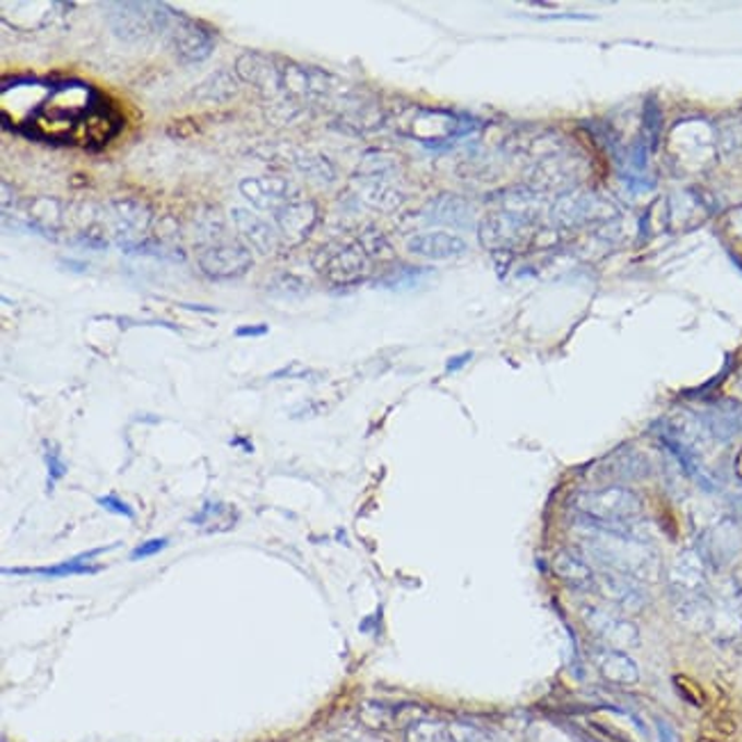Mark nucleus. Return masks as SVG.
<instances>
[{
    "label": "nucleus",
    "mask_w": 742,
    "mask_h": 742,
    "mask_svg": "<svg viewBox=\"0 0 742 742\" xmlns=\"http://www.w3.org/2000/svg\"><path fill=\"white\" fill-rule=\"evenodd\" d=\"M169 547V539L167 537H156V539H146L144 543H140L137 549L131 551V560L137 562V560H146V558H154L158 555L160 551H165Z\"/></svg>",
    "instance_id": "c85d7f7f"
},
{
    "label": "nucleus",
    "mask_w": 742,
    "mask_h": 742,
    "mask_svg": "<svg viewBox=\"0 0 742 742\" xmlns=\"http://www.w3.org/2000/svg\"><path fill=\"white\" fill-rule=\"evenodd\" d=\"M583 622L589 629V633L601 639L608 649H633L639 645V631L633 622L624 620L620 612L601 606H585L583 608Z\"/></svg>",
    "instance_id": "423d86ee"
},
{
    "label": "nucleus",
    "mask_w": 742,
    "mask_h": 742,
    "mask_svg": "<svg viewBox=\"0 0 742 742\" xmlns=\"http://www.w3.org/2000/svg\"><path fill=\"white\" fill-rule=\"evenodd\" d=\"M576 553L594 566V572L626 574L645 585L660 576V558L645 537L606 530L585 518L576 526Z\"/></svg>",
    "instance_id": "f257e3e1"
},
{
    "label": "nucleus",
    "mask_w": 742,
    "mask_h": 742,
    "mask_svg": "<svg viewBox=\"0 0 742 742\" xmlns=\"http://www.w3.org/2000/svg\"><path fill=\"white\" fill-rule=\"evenodd\" d=\"M315 267L323 272L330 282L338 286H348L366 277L368 252L363 250L361 242L325 247V250H320L315 254Z\"/></svg>",
    "instance_id": "0eeeda50"
},
{
    "label": "nucleus",
    "mask_w": 742,
    "mask_h": 742,
    "mask_svg": "<svg viewBox=\"0 0 742 742\" xmlns=\"http://www.w3.org/2000/svg\"><path fill=\"white\" fill-rule=\"evenodd\" d=\"M407 742H455L451 727L436 720H418L407 729Z\"/></svg>",
    "instance_id": "b1692460"
},
{
    "label": "nucleus",
    "mask_w": 742,
    "mask_h": 742,
    "mask_svg": "<svg viewBox=\"0 0 742 742\" xmlns=\"http://www.w3.org/2000/svg\"><path fill=\"white\" fill-rule=\"evenodd\" d=\"M535 234V215L516 213V211H499L489 213L480 222V242L493 252H512L522 250L530 242Z\"/></svg>",
    "instance_id": "20e7f679"
},
{
    "label": "nucleus",
    "mask_w": 742,
    "mask_h": 742,
    "mask_svg": "<svg viewBox=\"0 0 742 742\" xmlns=\"http://www.w3.org/2000/svg\"><path fill=\"white\" fill-rule=\"evenodd\" d=\"M576 510L583 514L585 522L601 526L606 530H617L642 537L633 524L642 514V501L633 491L612 484L601 489H589L576 496Z\"/></svg>",
    "instance_id": "f03ea898"
},
{
    "label": "nucleus",
    "mask_w": 742,
    "mask_h": 742,
    "mask_svg": "<svg viewBox=\"0 0 742 742\" xmlns=\"http://www.w3.org/2000/svg\"><path fill=\"white\" fill-rule=\"evenodd\" d=\"M468 244L455 236L445 231H430V234H416L407 240V252L428 259V261H451L457 256H464Z\"/></svg>",
    "instance_id": "4468645a"
},
{
    "label": "nucleus",
    "mask_w": 742,
    "mask_h": 742,
    "mask_svg": "<svg viewBox=\"0 0 742 742\" xmlns=\"http://www.w3.org/2000/svg\"><path fill=\"white\" fill-rule=\"evenodd\" d=\"M594 587L612 603V608L622 612H637L647 606L649 599L645 583L617 572H597V585Z\"/></svg>",
    "instance_id": "1a4fd4ad"
},
{
    "label": "nucleus",
    "mask_w": 742,
    "mask_h": 742,
    "mask_svg": "<svg viewBox=\"0 0 742 742\" xmlns=\"http://www.w3.org/2000/svg\"><path fill=\"white\" fill-rule=\"evenodd\" d=\"M658 738L660 742H681L679 740V733L674 731V727L670 722H665V720H658Z\"/></svg>",
    "instance_id": "7c9ffc66"
},
{
    "label": "nucleus",
    "mask_w": 742,
    "mask_h": 742,
    "mask_svg": "<svg viewBox=\"0 0 742 742\" xmlns=\"http://www.w3.org/2000/svg\"><path fill=\"white\" fill-rule=\"evenodd\" d=\"M238 89L236 79L231 76L229 71H217L208 81H204L200 85V89L194 92L196 98H202V101H225V98L234 96Z\"/></svg>",
    "instance_id": "5701e85b"
},
{
    "label": "nucleus",
    "mask_w": 742,
    "mask_h": 742,
    "mask_svg": "<svg viewBox=\"0 0 742 742\" xmlns=\"http://www.w3.org/2000/svg\"><path fill=\"white\" fill-rule=\"evenodd\" d=\"M603 206L606 202H601L599 196L587 194V192H572V194L560 196V200L555 202L553 217L560 227H578V225H585V222L599 219Z\"/></svg>",
    "instance_id": "dca6fc26"
},
{
    "label": "nucleus",
    "mask_w": 742,
    "mask_h": 742,
    "mask_svg": "<svg viewBox=\"0 0 742 742\" xmlns=\"http://www.w3.org/2000/svg\"><path fill=\"white\" fill-rule=\"evenodd\" d=\"M96 505L98 507H104L106 512L110 514H117V516H123V518H129V522H133L135 518V510L127 503V501H121L117 493H108V496H98L96 499Z\"/></svg>",
    "instance_id": "cd10ccee"
},
{
    "label": "nucleus",
    "mask_w": 742,
    "mask_h": 742,
    "mask_svg": "<svg viewBox=\"0 0 742 742\" xmlns=\"http://www.w3.org/2000/svg\"><path fill=\"white\" fill-rule=\"evenodd\" d=\"M171 48H175V53L183 60V62H202L206 60L213 48V35L202 28L200 23L190 21L188 16L177 14V23H171Z\"/></svg>",
    "instance_id": "f8f14e48"
},
{
    "label": "nucleus",
    "mask_w": 742,
    "mask_h": 742,
    "mask_svg": "<svg viewBox=\"0 0 742 742\" xmlns=\"http://www.w3.org/2000/svg\"><path fill=\"white\" fill-rule=\"evenodd\" d=\"M275 217H277V225H279V231L284 234V238L290 244H297V242H302L311 234V229L315 227L318 208L309 200H292L286 206H282L275 213Z\"/></svg>",
    "instance_id": "f3484780"
},
{
    "label": "nucleus",
    "mask_w": 742,
    "mask_h": 742,
    "mask_svg": "<svg viewBox=\"0 0 742 742\" xmlns=\"http://www.w3.org/2000/svg\"><path fill=\"white\" fill-rule=\"evenodd\" d=\"M234 222L240 231V236L250 242L256 252L272 254L279 247V236L272 229L265 219H261L256 213H250L244 208L234 211Z\"/></svg>",
    "instance_id": "a211bd4d"
},
{
    "label": "nucleus",
    "mask_w": 742,
    "mask_h": 742,
    "mask_svg": "<svg viewBox=\"0 0 742 742\" xmlns=\"http://www.w3.org/2000/svg\"><path fill=\"white\" fill-rule=\"evenodd\" d=\"M594 662H597L599 672L606 681L617 683V685H633L639 681V670L637 665L633 662L631 656H626V651L620 649H601L597 656H594Z\"/></svg>",
    "instance_id": "412c9836"
},
{
    "label": "nucleus",
    "mask_w": 742,
    "mask_h": 742,
    "mask_svg": "<svg viewBox=\"0 0 742 742\" xmlns=\"http://www.w3.org/2000/svg\"><path fill=\"white\" fill-rule=\"evenodd\" d=\"M471 215H474L471 204L455 194H441L426 208V219L432 222V225H445L455 229H464L471 225Z\"/></svg>",
    "instance_id": "6ab92c4d"
},
{
    "label": "nucleus",
    "mask_w": 742,
    "mask_h": 742,
    "mask_svg": "<svg viewBox=\"0 0 742 742\" xmlns=\"http://www.w3.org/2000/svg\"><path fill=\"white\" fill-rule=\"evenodd\" d=\"M108 10L110 28L117 37L129 41L165 33L175 23V12L156 3H115Z\"/></svg>",
    "instance_id": "7ed1b4c3"
},
{
    "label": "nucleus",
    "mask_w": 742,
    "mask_h": 742,
    "mask_svg": "<svg viewBox=\"0 0 742 742\" xmlns=\"http://www.w3.org/2000/svg\"><path fill=\"white\" fill-rule=\"evenodd\" d=\"M254 259L240 242H213L200 252V267L208 279L229 282L242 277Z\"/></svg>",
    "instance_id": "6e6552de"
},
{
    "label": "nucleus",
    "mask_w": 742,
    "mask_h": 742,
    "mask_svg": "<svg viewBox=\"0 0 742 742\" xmlns=\"http://www.w3.org/2000/svg\"><path fill=\"white\" fill-rule=\"evenodd\" d=\"M708 633L717 639H735L742 635V587L738 578H727L710 587Z\"/></svg>",
    "instance_id": "39448f33"
},
{
    "label": "nucleus",
    "mask_w": 742,
    "mask_h": 742,
    "mask_svg": "<svg viewBox=\"0 0 742 742\" xmlns=\"http://www.w3.org/2000/svg\"><path fill=\"white\" fill-rule=\"evenodd\" d=\"M451 733H453L455 742H493L487 731H482L476 725H468V722L451 725Z\"/></svg>",
    "instance_id": "bb28decb"
},
{
    "label": "nucleus",
    "mask_w": 742,
    "mask_h": 742,
    "mask_svg": "<svg viewBox=\"0 0 742 742\" xmlns=\"http://www.w3.org/2000/svg\"><path fill=\"white\" fill-rule=\"evenodd\" d=\"M553 569L564 583L574 585V587L589 589V587L597 585V572H594V566L583 555H578L576 551L558 553L555 560H553Z\"/></svg>",
    "instance_id": "4be33fe9"
},
{
    "label": "nucleus",
    "mask_w": 742,
    "mask_h": 742,
    "mask_svg": "<svg viewBox=\"0 0 742 742\" xmlns=\"http://www.w3.org/2000/svg\"><path fill=\"white\" fill-rule=\"evenodd\" d=\"M44 462H46V468H48V489H53V484L60 482L67 476V464H64V459H62V455H60L56 445H48V443H46Z\"/></svg>",
    "instance_id": "a878e982"
},
{
    "label": "nucleus",
    "mask_w": 742,
    "mask_h": 742,
    "mask_svg": "<svg viewBox=\"0 0 742 742\" xmlns=\"http://www.w3.org/2000/svg\"><path fill=\"white\" fill-rule=\"evenodd\" d=\"M708 564L697 551H683L670 564V589L672 597H687V594L708 591Z\"/></svg>",
    "instance_id": "ddd939ff"
},
{
    "label": "nucleus",
    "mask_w": 742,
    "mask_h": 742,
    "mask_svg": "<svg viewBox=\"0 0 742 742\" xmlns=\"http://www.w3.org/2000/svg\"><path fill=\"white\" fill-rule=\"evenodd\" d=\"M740 543L742 537L735 522H729L727 518V522H720L702 535L697 553L704 558L708 566L722 569L735 560V555L740 553Z\"/></svg>",
    "instance_id": "9b49d317"
},
{
    "label": "nucleus",
    "mask_w": 742,
    "mask_h": 742,
    "mask_svg": "<svg viewBox=\"0 0 742 742\" xmlns=\"http://www.w3.org/2000/svg\"><path fill=\"white\" fill-rule=\"evenodd\" d=\"M236 73L265 94L288 92V67H277L261 53H244L236 62Z\"/></svg>",
    "instance_id": "9d476101"
},
{
    "label": "nucleus",
    "mask_w": 742,
    "mask_h": 742,
    "mask_svg": "<svg viewBox=\"0 0 742 742\" xmlns=\"http://www.w3.org/2000/svg\"><path fill=\"white\" fill-rule=\"evenodd\" d=\"M361 722L370 729H384L391 725V710L384 704L368 702L361 706Z\"/></svg>",
    "instance_id": "393cba45"
},
{
    "label": "nucleus",
    "mask_w": 742,
    "mask_h": 742,
    "mask_svg": "<svg viewBox=\"0 0 742 742\" xmlns=\"http://www.w3.org/2000/svg\"><path fill=\"white\" fill-rule=\"evenodd\" d=\"M468 359H471V355H462V357H455L453 361H448V370H457V368H462V366H464V361H468Z\"/></svg>",
    "instance_id": "2f4dec72"
},
{
    "label": "nucleus",
    "mask_w": 742,
    "mask_h": 742,
    "mask_svg": "<svg viewBox=\"0 0 742 742\" xmlns=\"http://www.w3.org/2000/svg\"><path fill=\"white\" fill-rule=\"evenodd\" d=\"M231 445H242L244 453H252V451H254V445H252L250 441H244V439H234Z\"/></svg>",
    "instance_id": "473e14b6"
},
{
    "label": "nucleus",
    "mask_w": 742,
    "mask_h": 742,
    "mask_svg": "<svg viewBox=\"0 0 742 742\" xmlns=\"http://www.w3.org/2000/svg\"><path fill=\"white\" fill-rule=\"evenodd\" d=\"M270 332L267 325H244V327H238L236 330V336L238 338H261Z\"/></svg>",
    "instance_id": "c756f323"
},
{
    "label": "nucleus",
    "mask_w": 742,
    "mask_h": 742,
    "mask_svg": "<svg viewBox=\"0 0 742 742\" xmlns=\"http://www.w3.org/2000/svg\"><path fill=\"white\" fill-rule=\"evenodd\" d=\"M240 192L247 202L261 211H279L288 202H292L295 188L286 179L263 177V179H247L240 183Z\"/></svg>",
    "instance_id": "2eb2a0df"
},
{
    "label": "nucleus",
    "mask_w": 742,
    "mask_h": 742,
    "mask_svg": "<svg viewBox=\"0 0 742 742\" xmlns=\"http://www.w3.org/2000/svg\"><path fill=\"white\" fill-rule=\"evenodd\" d=\"M101 564L83 560V555L71 558L51 566H23V569H3V576H35V578H69V576H92L101 572Z\"/></svg>",
    "instance_id": "aec40b11"
}]
</instances>
